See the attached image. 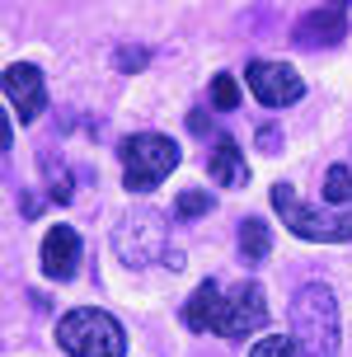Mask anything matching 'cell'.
I'll use <instances>...</instances> for the list:
<instances>
[{
    "label": "cell",
    "instance_id": "cell-16",
    "mask_svg": "<svg viewBox=\"0 0 352 357\" xmlns=\"http://www.w3.org/2000/svg\"><path fill=\"white\" fill-rule=\"evenodd\" d=\"M211 104L221 108V113H230V108L240 104V85H235V75H216V80H211Z\"/></svg>",
    "mask_w": 352,
    "mask_h": 357
},
{
    "label": "cell",
    "instance_id": "cell-11",
    "mask_svg": "<svg viewBox=\"0 0 352 357\" xmlns=\"http://www.w3.org/2000/svg\"><path fill=\"white\" fill-rule=\"evenodd\" d=\"M211 178L221 183V188H245L249 183V165H245V151L230 142V137H216L211 146V160H207Z\"/></svg>",
    "mask_w": 352,
    "mask_h": 357
},
{
    "label": "cell",
    "instance_id": "cell-5",
    "mask_svg": "<svg viewBox=\"0 0 352 357\" xmlns=\"http://www.w3.org/2000/svg\"><path fill=\"white\" fill-rule=\"evenodd\" d=\"M118 160H123L127 193H151V188L164 183L169 169L178 165V146L169 142V137H160V132H137V137L123 142Z\"/></svg>",
    "mask_w": 352,
    "mask_h": 357
},
{
    "label": "cell",
    "instance_id": "cell-6",
    "mask_svg": "<svg viewBox=\"0 0 352 357\" xmlns=\"http://www.w3.org/2000/svg\"><path fill=\"white\" fill-rule=\"evenodd\" d=\"M273 207L291 226V235H300V240H315V245H324V240H352V212H334V207L315 212V207H305L296 197L291 183H273Z\"/></svg>",
    "mask_w": 352,
    "mask_h": 357
},
{
    "label": "cell",
    "instance_id": "cell-3",
    "mask_svg": "<svg viewBox=\"0 0 352 357\" xmlns=\"http://www.w3.org/2000/svg\"><path fill=\"white\" fill-rule=\"evenodd\" d=\"M113 254L123 259L127 268H183V250L169 245V221L151 207H137V212H127L118 221V231H113Z\"/></svg>",
    "mask_w": 352,
    "mask_h": 357
},
{
    "label": "cell",
    "instance_id": "cell-18",
    "mask_svg": "<svg viewBox=\"0 0 352 357\" xmlns=\"http://www.w3.org/2000/svg\"><path fill=\"white\" fill-rule=\"evenodd\" d=\"M113 61H118V71H141V66L151 61V52H146V47H118Z\"/></svg>",
    "mask_w": 352,
    "mask_h": 357
},
{
    "label": "cell",
    "instance_id": "cell-19",
    "mask_svg": "<svg viewBox=\"0 0 352 357\" xmlns=\"http://www.w3.org/2000/svg\"><path fill=\"white\" fill-rule=\"evenodd\" d=\"M43 207H47V202H43L38 193H24V202H19V212H24V216H38Z\"/></svg>",
    "mask_w": 352,
    "mask_h": 357
},
{
    "label": "cell",
    "instance_id": "cell-1",
    "mask_svg": "<svg viewBox=\"0 0 352 357\" xmlns=\"http://www.w3.org/2000/svg\"><path fill=\"white\" fill-rule=\"evenodd\" d=\"M183 324L188 329H211L221 339H245L254 329L268 324V296L259 282H235V287H221L216 278L197 287L193 296L183 301Z\"/></svg>",
    "mask_w": 352,
    "mask_h": 357
},
{
    "label": "cell",
    "instance_id": "cell-15",
    "mask_svg": "<svg viewBox=\"0 0 352 357\" xmlns=\"http://www.w3.org/2000/svg\"><path fill=\"white\" fill-rule=\"evenodd\" d=\"M43 169H47V197L52 202H70V193H75L70 169H61V165H43Z\"/></svg>",
    "mask_w": 352,
    "mask_h": 357
},
{
    "label": "cell",
    "instance_id": "cell-4",
    "mask_svg": "<svg viewBox=\"0 0 352 357\" xmlns=\"http://www.w3.org/2000/svg\"><path fill=\"white\" fill-rule=\"evenodd\" d=\"M56 343H61L70 357H123L127 334L113 315L94 310V305H80V310H66V315H61Z\"/></svg>",
    "mask_w": 352,
    "mask_h": 357
},
{
    "label": "cell",
    "instance_id": "cell-13",
    "mask_svg": "<svg viewBox=\"0 0 352 357\" xmlns=\"http://www.w3.org/2000/svg\"><path fill=\"white\" fill-rule=\"evenodd\" d=\"M324 202L334 212H352V165H334L324 174Z\"/></svg>",
    "mask_w": 352,
    "mask_h": 357
},
{
    "label": "cell",
    "instance_id": "cell-12",
    "mask_svg": "<svg viewBox=\"0 0 352 357\" xmlns=\"http://www.w3.org/2000/svg\"><path fill=\"white\" fill-rule=\"evenodd\" d=\"M268 245H273L268 221H259V216H245V221H240V254H245V264H259V259H268Z\"/></svg>",
    "mask_w": 352,
    "mask_h": 357
},
{
    "label": "cell",
    "instance_id": "cell-14",
    "mask_svg": "<svg viewBox=\"0 0 352 357\" xmlns=\"http://www.w3.org/2000/svg\"><path fill=\"white\" fill-rule=\"evenodd\" d=\"M207 212H211V197L197 193V188H188V193L174 202V216H178V221H193V216H207Z\"/></svg>",
    "mask_w": 352,
    "mask_h": 357
},
{
    "label": "cell",
    "instance_id": "cell-2",
    "mask_svg": "<svg viewBox=\"0 0 352 357\" xmlns=\"http://www.w3.org/2000/svg\"><path fill=\"white\" fill-rule=\"evenodd\" d=\"M296 357H338V301L324 282H305L291 296Z\"/></svg>",
    "mask_w": 352,
    "mask_h": 357
},
{
    "label": "cell",
    "instance_id": "cell-10",
    "mask_svg": "<svg viewBox=\"0 0 352 357\" xmlns=\"http://www.w3.org/2000/svg\"><path fill=\"white\" fill-rule=\"evenodd\" d=\"M348 33V10L334 5V10H310V15L296 24V43L300 47H329Z\"/></svg>",
    "mask_w": 352,
    "mask_h": 357
},
{
    "label": "cell",
    "instance_id": "cell-9",
    "mask_svg": "<svg viewBox=\"0 0 352 357\" xmlns=\"http://www.w3.org/2000/svg\"><path fill=\"white\" fill-rule=\"evenodd\" d=\"M38 264H43V273H47L52 282H70L75 268H80V235L70 231V226H52V231L43 235Z\"/></svg>",
    "mask_w": 352,
    "mask_h": 357
},
{
    "label": "cell",
    "instance_id": "cell-17",
    "mask_svg": "<svg viewBox=\"0 0 352 357\" xmlns=\"http://www.w3.org/2000/svg\"><path fill=\"white\" fill-rule=\"evenodd\" d=\"M249 357H296V343L286 339V334H268V339L254 343V353Z\"/></svg>",
    "mask_w": 352,
    "mask_h": 357
},
{
    "label": "cell",
    "instance_id": "cell-20",
    "mask_svg": "<svg viewBox=\"0 0 352 357\" xmlns=\"http://www.w3.org/2000/svg\"><path fill=\"white\" fill-rule=\"evenodd\" d=\"M188 132H193V137H207V132H211L207 113H188Z\"/></svg>",
    "mask_w": 352,
    "mask_h": 357
},
{
    "label": "cell",
    "instance_id": "cell-21",
    "mask_svg": "<svg viewBox=\"0 0 352 357\" xmlns=\"http://www.w3.org/2000/svg\"><path fill=\"white\" fill-rule=\"evenodd\" d=\"M259 142H263V151H277V132H273V123L259 132Z\"/></svg>",
    "mask_w": 352,
    "mask_h": 357
},
{
    "label": "cell",
    "instance_id": "cell-8",
    "mask_svg": "<svg viewBox=\"0 0 352 357\" xmlns=\"http://www.w3.org/2000/svg\"><path fill=\"white\" fill-rule=\"evenodd\" d=\"M5 99H10V108H15V118L24 127L38 123L43 108H47V80H43V71L29 66V61L5 66Z\"/></svg>",
    "mask_w": 352,
    "mask_h": 357
},
{
    "label": "cell",
    "instance_id": "cell-7",
    "mask_svg": "<svg viewBox=\"0 0 352 357\" xmlns=\"http://www.w3.org/2000/svg\"><path fill=\"white\" fill-rule=\"evenodd\" d=\"M249 89H254V99L268 108H286V104H296L300 94H305V85H300V75L286 66V61H249V71H245Z\"/></svg>",
    "mask_w": 352,
    "mask_h": 357
}]
</instances>
